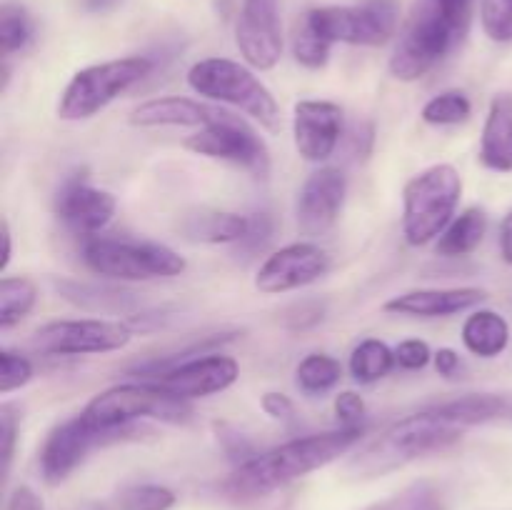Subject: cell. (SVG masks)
<instances>
[{"mask_svg": "<svg viewBox=\"0 0 512 510\" xmlns=\"http://www.w3.org/2000/svg\"><path fill=\"white\" fill-rule=\"evenodd\" d=\"M360 438H363V428H335L328 433L288 440L278 448L255 453L253 458L240 463L225 480V490L240 500L263 498L335 463L340 455L350 453L360 443Z\"/></svg>", "mask_w": 512, "mask_h": 510, "instance_id": "obj_1", "label": "cell"}, {"mask_svg": "<svg viewBox=\"0 0 512 510\" xmlns=\"http://www.w3.org/2000/svg\"><path fill=\"white\" fill-rule=\"evenodd\" d=\"M465 430L468 428L455 423L438 405H433L390 425L378 440H373L350 460L348 473L360 480L388 475L413 460L450 448L463 438Z\"/></svg>", "mask_w": 512, "mask_h": 510, "instance_id": "obj_2", "label": "cell"}, {"mask_svg": "<svg viewBox=\"0 0 512 510\" xmlns=\"http://www.w3.org/2000/svg\"><path fill=\"white\" fill-rule=\"evenodd\" d=\"M80 413L95 430L110 435L118 443L135 433L133 423L138 420L153 418L160 423L178 425L190 420L193 408L188 400L175 398L150 380H140V383H123L103 390Z\"/></svg>", "mask_w": 512, "mask_h": 510, "instance_id": "obj_3", "label": "cell"}, {"mask_svg": "<svg viewBox=\"0 0 512 510\" xmlns=\"http://www.w3.org/2000/svg\"><path fill=\"white\" fill-rule=\"evenodd\" d=\"M188 85L193 93L203 95V98L243 110L268 133H280V128H283V115H280V105L275 95L253 73V68L238 63V60H198L188 70Z\"/></svg>", "mask_w": 512, "mask_h": 510, "instance_id": "obj_4", "label": "cell"}, {"mask_svg": "<svg viewBox=\"0 0 512 510\" xmlns=\"http://www.w3.org/2000/svg\"><path fill=\"white\" fill-rule=\"evenodd\" d=\"M463 178L450 163L430 165L405 183L403 235L405 243L420 248L443 235L458 215Z\"/></svg>", "mask_w": 512, "mask_h": 510, "instance_id": "obj_5", "label": "cell"}, {"mask_svg": "<svg viewBox=\"0 0 512 510\" xmlns=\"http://www.w3.org/2000/svg\"><path fill=\"white\" fill-rule=\"evenodd\" d=\"M83 263L98 278L120 283L178 278L188 270V260L168 245L105 235L83 240Z\"/></svg>", "mask_w": 512, "mask_h": 510, "instance_id": "obj_6", "label": "cell"}, {"mask_svg": "<svg viewBox=\"0 0 512 510\" xmlns=\"http://www.w3.org/2000/svg\"><path fill=\"white\" fill-rule=\"evenodd\" d=\"M465 38V30L450 23L433 0H418L410 13L398 45L390 55V73L403 83L428 75L445 55L453 53Z\"/></svg>", "mask_w": 512, "mask_h": 510, "instance_id": "obj_7", "label": "cell"}, {"mask_svg": "<svg viewBox=\"0 0 512 510\" xmlns=\"http://www.w3.org/2000/svg\"><path fill=\"white\" fill-rule=\"evenodd\" d=\"M150 70H153V60L145 55L105 60V63L78 70L60 93L58 118L70 120V123L93 118L100 110L108 108L115 98H120L125 90L150 75Z\"/></svg>", "mask_w": 512, "mask_h": 510, "instance_id": "obj_8", "label": "cell"}, {"mask_svg": "<svg viewBox=\"0 0 512 510\" xmlns=\"http://www.w3.org/2000/svg\"><path fill=\"white\" fill-rule=\"evenodd\" d=\"M305 20L330 45L348 43L380 48L390 43L400 23L398 0H365L360 5H323L310 8Z\"/></svg>", "mask_w": 512, "mask_h": 510, "instance_id": "obj_9", "label": "cell"}, {"mask_svg": "<svg viewBox=\"0 0 512 510\" xmlns=\"http://www.w3.org/2000/svg\"><path fill=\"white\" fill-rule=\"evenodd\" d=\"M185 148L195 155L213 160H225L250 170L255 178H268L270 150L258 135V130L240 115L220 108L213 123L198 128V133L185 140Z\"/></svg>", "mask_w": 512, "mask_h": 510, "instance_id": "obj_10", "label": "cell"}, {"mask_svg": "<svg viewBox=\"0 0 512 510\" xmlns=\"http://www.w3.org/2000/svg\"><path fill=\"white\" fill-rule=\"evenodd\" d=\"M135 330L128 320H53L35 330L33 348L43 355H100L123 350Z\"/></svg>", "mask_w": 512, "mask_h": 510, "instance_id": "obj_11", "label": "cell"}, {"mask_svg": "<svg viewBox=\"0 0 512 510\" xmlns=\"http://www.w3.org/2000/svg\"><path fill=\"white\" fill-rule=\"evenodd\" d=\"M110 443H115V440L110 435L95 430L83 418V413L73 415V418L58 423L45 435L38 455L40 475H43V480L48 485H60L88 458L90 450L103 448V445Z\"/></svg>", "mask_w": 512, "mask_h": 510, "instance_id": "obj_12", "label": "cell"}, {"mask_svg": "<svg viewBox=\"0 0 512 510\" xmlns=\"http://www.w3.org/2000/svg\"><path fill=\"white\" fill-rule=\"evenodd\" d=\"M330 265L333 260H330L328 250H323L320 245L308 243V240L290 243L268 255V260L260 265L258 275H255V288L265 295L300 290L325 278Z\"/></svg>", "mask_w": 512, "mask_h": 510, "instance_id": "obj_13", "label": "cell"}, {"mask_svg": "<svg viewBox=\"0 0 512 510\" xmlns=\"http://www.w3.org/2000/svg\"><path fill=\"white\" fill-rule=\"evenodd\" d=\"M115 210H118L115 195L95 188L85 170L70 173L55 193V215L83 238L100 235V230L113 220Z\"/></svg>", "mask_w": 512, "mask_h": 510, "instance_id": "obj_14", "label": "cell"}, {"mask_svg": "<svg viewBox=\"0 0 512 510\" xmlns=\"http://www.w3.org/2000/svg\"><path fill=\"white\" fill-rule=\"evenodd\" d=\"M235 43L240 55L253 70H273L283 55L278 0H243Z\"/></svg>", "mask_w": 512, "mask_h": 510, "instance_id": "obj_15", "label": "cell"}, {"mask_svg": "<svg viewBox=\"0 0 512 510\" xmlns=\"http://www.w3.org/2000/svg\"><path fill=\"white\" fill-rule=\"evenodd\" d=\"M238 375V360L225 353H208L203 358L195 355V358L185 360V363L173 365L170 370L160 373L158 378H150V383H155L158 388L175 395V398L188 400L190 403V400L223 393L230 385H235Z\"/></svg>", "mask_w": 512, "mask_h": 510, "instance_id": "obj_16", "label": "cell"}, {"mask_svg": "<svg viewBox=\"0 0 512 510\" xmlns=\"http://www.w3.org/2000/svg\"><path fill=\"white\" fill-rule=\"evenodd\" d=\"M345 195H348V178L343 170L333 165L313 170L300 185L298 203H295L298 228L310 238L328 233L343 213Z\"/></svg>", "mask_w": 512, "mask_h": 510, "instance_id": "obj_17", "label": "cell"}, {"mask_svg": "<svg viewBox=\"0 0 512 510\" xmlns=\"http://www.w3.org/2000/svg\"><path fill=\"white\" fill-rule=\"evenodd\" d=\"M343 108L333 100H300L293 110L295 150L308 163H325L343 138Z\"/></svg>", "mask_w": 512, "mask_h": 510, "instance_id": "obj_18", "label": "cell"}, {"mask_svg": "<svg viewBox=\"0 0 512 510\" xmlns=\"http://www.w3.org/2000/svg\"><path fill=\"white\" fill-rule=\"evenodd\" d=\"M488 298L483 288H420L400 293L383 305V310L410 318H450V315L475 310Z\"/></svg>", "mask_w": 512, "mask_h": 510, "instance_id": "obj_19", "label": "cell"}, {"mask_svg": "<svg viewBox=\"0 0 512 510\" xmlns=\"http://www.w3.org/2000/svg\"><path fill=\"white\" fill-rule=\"evenodd\" d=\"M220 108L208 103H200L193 98H153L140 103L138 108L130 113V125L135 128H203V125L213 123Z\"/></svg>", "mask_w": 512, "mask_h": 510, "instance_id": "obj_20", "label": "cell"}, {"mask_svg": "<svg viewBox=\"0 0 512 510\" xmlns=\"http://www.w3.org/2000/svg\"><path fill=\"white\" fill-rule=\"evenodd\" d=\"M478 158L493 173H512V93L490 100Z\"/></svg>", "mask_w": 512, "mask_h": 510, "instance_id": "obj_21", "label": "cell"}, {"mask_svg": "<svg viewBox=\"0 0 512 510\" xmlns=\"http://www.w3.org/2000/svg\"><path fill=\"white\" fill-rule=\"evenodd\" d=\"M58 293L63 295L68 303L75 308L88 310V313L100 315H130L138 308V298L135 293L123 288H113V285H98V283H78V280H58L55 283Z\"/></svg>", "mask_w": 512, "mask_h": 510, "instance_id": "obj_22", "label": "cell"}, {"mask_svg": "<svg viewBox=\"0 0 512 510\" xmlns=\"http://www.w3.org/2000/svg\"><path fill=\"white\" fill-rule=\"evenodd\" d=\"M248 230V215L223 213V210H200V213L188 215L183 223L185 238L208 245H238L243 243Z\"/></svg>", "mask_w": 512, "mask_h": 510, "instance_id": "obj_23", "label": "cell"}, {"mask_svg": "<svg viewBox=\"0 0 512 510\" xmlns=\"http://www.w3.org/2000/svg\"><path fill=\"white\" fill-rule=\"evenodd\" d=\"M510 343V325L500 313L488 308L473 310L463 323V345L478 358H498Z\"/></svg>", "mask_w": 512, "mask_h": 510, "instance_id": "obj_24", "label": "cell"}, {"mask_svg": "<svg viewBox=\"0 0 512 510\" xmlns=\"http://www.w3.org/2000/svg\"><path fill=\"white\" fill-rule=\"evenodd\" d=\"M485 233H488V215H485V210L465 208L443 230V235L435 243V253L443 255V258H465V255L478 250Z\"/></svg>", "mask_w": 512, "mask_h": 510, "instance_id": "obj_25", "label": "cell"}, {"mask_svg": "<svg viewBox=\"0 0 512 510\" xmlns=\"http://www.w3.org/2000/svg\"><path fill=\"white\" fill-rule=\"evenodd\" d=\"M350 375H353L358 383H378L383 380L390 370L398 365L395 360V350L388 343L378 338H365L363 343H358L350 353Z\"/></svg>", "mask_w": 512, "mask_h": 510, "instance_id": "obj_26", "label": "cell"}, {"mask_svg": "<svg viewBox=\"0 0 512 510\" xmlns=\"http://www.w3.org/2000/svg\"><path fill=\"white\" fill-rule=\"evenodd\" d=\"M38 303V285L25 275H3L0 278V330H10L28 318Z\"/></svg>", "mask_w": 512, "mask_h": 510, "instance_id": "obj_27", "label": "cell"}, {"mask_svg": "<svg viewBox=\"0 0 512 510\" xmlns=\"http://www.w3.org/2000/svg\"><path fill=\"white\" fill-rule=\"evenodd\" d=\"M438 408L445 415H450L455 423L463 425V428H473V425L488 423V420H495L508 413V400L493 393H470L463 395V398L440 403Z\"/></svg>", "mask_w": 512, "mask_h": 510, "instance_id": "obj_28", "label": "cell"}, {"mask_svg": "<svg viewBox=\"0 0 512 510\" xmlns=\"http://www.w3.org/2000/svg\"><path fill=\"white\" fill-rule=\"evenodd\" d=\"M343 378V365L328 353H310L295 368V383L305 395H323Z\"/></svg>", "mask_w": 512, "mask_h": 510, "instance_id": "obj_29", "label": "cell"}, {"mask_svg": "<svg viewBox=\"0 0 512 510\" xmlns=\"http://www.w3.org/2000/svg\"><path fill=\"white\" fill-rule=\"evenodd\" d=\"M33 35L35 23L23 5L5 3L0 8V53H3V60L28 48Z\"/></svg>", "mask_w": 512, "mask_h": 510, "instance_id": "obj_30", "label": "cell"}, {"mask_svg": "<svg viewBox=\"0 0 512 510\" xmlns=\"http://www.w3.org/2000/svg\"><path fill=\"white\" fill-rule=\"evenodd\" d=\"M473 115V103L463 90H445L435 95L420 110V118L428 125H460Z\"/></svg>", "mask_w": 512, "mask_h": 510, "instance_id": "obj_31", "label": "cell"}, {"mask_svg": "<svg viewBox=\"0 0 512 510\" xmlns=\"http://www.w3.org/2000/svg\"><path fill=\"white\" fill-rule=\"evenodd\" d=\"M330 48L333 45L328 43L325 38H320L318 33L313 30V25L303 18L298 20V25H295L293 30V55L295 60H298L303 68H310V70H320L328 65L330 60Z\"/></svg>", "mask_w": 512, "mask_h": 510, "instance_id": "obj_32", "label": "cell"}, {"mask_svg": "<svg viewBox=\"0 0 512 510\" xmlns=\"http://www.w3.org/2000/svg\"><path fill=\"white\" fill-rule=\"evenodd\" d=\"M175 503H178V495L158 483L130 485L118 495L120 510H173Z\"/></svg>", "mask_w": 512, "mask_h": 510, "instance_id": "obj_33", "label": "cell"}, {"mask_svg": "<svg viewBox=\"0 0 512 510\" xmlns=\"http://www.w3.org/2000/svg\"><path fill=\"white\" fill-rule=\"evenodd\" d=\"M480 23L493 43H512V0H480Z\"/></svg>", "mask_w": 512, "mask_h": 510, "instance_id": "obj_34", "label": "cell"}, {"mask_svg": "<svg viewBox=\"0 0 512 510\" xmlns=\"http://www.w3.org/2000/svg\"><path fill=\"white\" fill-rule=\"evenodd\" d=\"M33 375V363L25 355L8 348L0 350V393L10 395L13 390H20L33 380Z\"/></svg>", "mask_w": 512, "mask_h": 510, "instance_id": "obj_35", "label": "cell"}, {"mask_svg": "<svg viewBox=\"0 0 512 510\" xmlns=\"http://www.w3.org/2000/svg\"><path fill=\"white\" fill-rule=\"evenodd\" d=\"M18 413L13 403L0 405V460H3V480H8L10 465L15 455V440H18Z\"/></svg>", "mask_w": 512, "mask_h": 510, "instance_id": "obj_36", "label": "cell"}, {"mask_svg": "<svg viewBox=\"0 0 512 510\" xmlns=\"http://www.w3.org/2000/svg\"><path fill=\"white\" fill-rule=\"evenodd\" d=\"M365 400L355 390H343L335 395V418L340 428H363L365 423Z\"/></svg>", "mask_w": 512, "mask_h": 510, "instance_id": "obj_37", "label": "cell"}, {"mask_svg": "<svg viewBox=\"0 0 512 510\" xmlns=\"http://www.w3.org/2000/svg\"><path fill=\"white\" fill-rule=\"evenodd\" d=\"M433 350L425 340L420 338H408L395 348V360L403 370H423L428 368V363L433 360Z\"/></svg>", "mask_w": 512, "mask_h": 510, "instance_id": "obj_38", "label": "cell"}, {"mask_svg": "<svg viewBox=\"0 0 512 510\" xmlns=\"http://www.w3.org/2000/svg\"><path fill=\"white\" fill-rule=\"evenodd\" d=\"M325 313V305L323 303H300L293 305V308L285 313V325L293 330H305L310 325L320 323Z\"/></svg>", "mask_w": 512, "mask_h": 510, "instance_id": "obj_39", "label": "cell"}, {"mask_svg": "<svg viewBox=\"0 0 512 510\" xmlns=\"http://www.w3.org/2000/svg\"><path fill=\"white\" fill-rule=\"evenodd\" d=\"M270 238H273V220H270V215L258 213L250 215V230L243 238V243L238 245L245 250H260Z\"/></svg>", "mask_w": 512, "mask_h": 510, "instance_id": "obj_40", "label": "cell"}, {"mask_svg": "<svg viewBox=\"0 0 512 510\" xmlns=\"http://www.w3.org/2000/svg\"><path fill=\"white\" fill-rule=\"evenodd\" d=\"M260 405H263L265 415H270L273 420H293L295 415L293 400L285 393H275V390L265 393L263 398H260Z\"/></svg>", "mask_w": 512, "mask_h": 510, "instance_id": "obj_41", "label": "cell"}, {"mask_svg": "<svg viewBox=\"0 0 512 510\" xmlns=\"http://www.w3.org/2000/svg\"><path fill=\"white\" fill-rule=\"evenodd\" d=\"M5 510H45V505L30 485H18V488L10 493Z\"/></svg>", "mask_w": 512, "mask_h": 510, "instance_id": "obj_42", "label": "cell"}, {"mask_svg": "<svg viewBox=\"0 0 512 510\" xmlns=\"http://www.w3.org/2000/svg\"><path fill=\"white\" fill-rule=\"evenodd\" d=\"M433 365L438 370V375H443V378H455L460 373V355L453 348H440L433 355Z\"/></svg>", "mask_w": 512, "mask_h": 510, "instance_id": "obj_43", "label": "cell"}, {"mask_svg": "<svg viewBox=\"0 0 512 510\" xmlns=\"http://www.w3.org/2000/svg\"><path fill=\"white\" fill-rule=\"evenodd\" d=\"M500 255L508 265H512V208L505 213V218L500 220Z\"/></svg>", "mask_w": 512, "mask_h": 510, "instance_id": "obj_44", "label": "cell"}, {"mask_svg": "<svg viewBox=\"0 0 512 510\" xmlns=\"http://www.w3.org/2000/svg\"><path fill=\"white\" fill-rule=\"evenodd\" d=\"M0 235H3V260H0V270L5 273L10 263V255H13V238H10V225L8 220L3 218V225H0Z\"/></svg>", "mask_w": 512, "mask_h": 510, "instance_id": "obj_45", "label": "cell"}, {"mask_svg": "<svg viewBox=\"0 0 512 510\" xmlns=\"http://www.w3.org/2000/svg\"><path fill=\"white\" fill-rule=\"evenodd\" d=\"M120 0H85V8L93 10V13H105V10L115 8Z\"/></svg>", "mask_w": 512, "mask_h": 510, "instance_id": "obj_46", "label": "cell"}]
</instances>
